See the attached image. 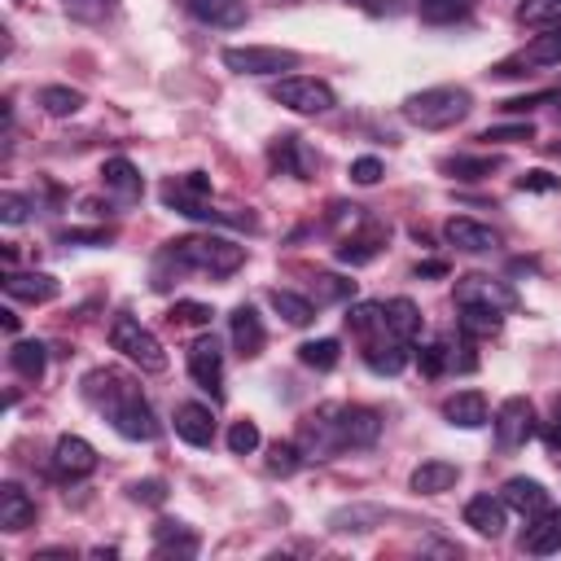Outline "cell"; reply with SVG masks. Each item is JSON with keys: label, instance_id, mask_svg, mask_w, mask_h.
<instances>
[{"label": "cell", "instance_id": "6da1fadb", "mask_svg": "<svg viewBox=\"0 0 561 561\" xmlns=\"http://www.w3.org/2000/svg\"><path fill=\"white\" fill-rule=\"evenodd\" d=\"M83 399H88L92 408H101V412L110 416V425H114L123 438H131V443L158 434V421H153V412H149L140 386H136L131 377L114 373V368L88 373V377H83Z\"/></svg>", "mask_w": 561, "mask_h": 561}, {"label": "cell", "instance_id": "7a4b0ae2", "mask_svg": "<svg viewBox=\"0 0 561 561\" xmlns=\"http://www.w3.org/2000/svg\"><path fill=\"white\" fill-rule=\"evenodd\" d=\"M469 110H473V96H469V88H456V83L421 88L403 101V118L421 131H447L460 118H469Z\"/></svg>", "mask_w": 561, "mask_h": 561}, {"label": "cell", "instance_id": "3957f363", "mask_svg": "<svg viewBox=\"0 0 561 561\" xmlns=\"http://www.w3.org/2000/svg\"><path fill=\"white\" fill-rule=\"evenodd\" d=\"M175 267H193V272H206V276H232L241 263H245V245L228 241V237H180V241H167L162 250Z\"/></svg>", "mask_w": 561, "mask_h": 561}, {"label": "cell", "instance_id": "277c9868", "mask_svg": "<svg viewBox=\"0 0 561 561\" xmlns=\"http://www.w3.org/2000/svg\"><path fill=\"white\" fill-rule=\"evenodd\" d=\"M110 346H114L123 359H131L136 368H145V373H162V368H167L162 342H158L136 316H114V324H110Z\"/></svg>", "mask_w": 561, "mask_h": 561}, {"label": "cell", "instance_id": "5b68a950", "mask_svg": "<svg viewBox=\"0 0 561 561\" xmlns=\"http://www.w3.org/2000/svg\"><path fill=\"white\" fill-rule=\"evenodd\" d=\"M272 101L285 105V110H294V114H324V110L337 105L333 88H329L324 79H307V75H285V79H276V83H272Z\"/></svg>", "mask_w": 561, "mask_h": 561}, {"label": "cell", "instance_id": "8992f818", "mask_svg": "<svg viewBox=\"0 0 561 561\" xmlns=\"http://www.w3.org/2000/svg\"><path fill=\"white\" fill-rule=\"evenodd\" d=\"M224 66L237 75H280L298 66V53L272 48V44H237V48H224Z\"/></svg>", "mask_w": 561, "mask_h": 561}, {"label": "cell", "instance_id": "52a82bcc", "mask_svg": "<svg viewBox=\"0 0 561 561\" xmlns=\"http://www.w3.org/2000/svg\"><path fill=\"white\" fill-rule=\"evenodd\" d=\"M206 197H210V180H206L202 171H188V175L162 184V202H167L171 210H180V215H188V219H224L219 210H210Z\"/></svg>", "mask_w": 561, "mask_h": 561}, {"label": "cell", "instance_id": "ba28073f", "mask_svg": "<svg viewBox=\"0 0 561 561\" xmlns=\"http://www.w3.org/2000/svg\"><path fill=\"white\" fill-rule=\"evenodd\" d=\"M456 307H491V311H513L517 307V294L504 285V280H491L482 272H469V276H456Z\"/></svg>", "mask_w": 561, "mask_h": 561}, {"label": "cell", "instance_id": "9c48e42d", "mask_svg": "<svg viewBox=\"0 0 561 561\" xmlns=\"http://www.w3.org/2000/svg\"><path fill=\"white\" fill-rule=\"evenodd\" d=\"M495 443L504 447V451H513V447H522L530 434H535V408H530V399L526 394H508L500 408H495Z\"/></svg>", "mask_w": 561, "mask_h": 561}, {"label": "cell", "instance_id": "30bf717a", "mask_svg": "<svg viewBox=\"0 0 561 561\" xmlns=\"http://www.w3.org/2000/svg\"><path fill=\"white\" fill-rule=\"evenodd\" d=\"M298 447H302L307 460H324V456L342 451V443H337V408H333V403H329V408H316L311 416H302V425H298Z\"/></svg>", "mask_w": 561, "mask_h": 561}, {"label": "cell", "instance_id": "8fae6325", "mask_svg": "<svg viewBox=\"0 0 561 561\" xmlns=\"http://www.w3.org/2000/svg\"><path fill=\"white\" fill-rule=\"evenodd\" d=\"M92 469H96V447L88 438H79V434H61L57 447H53V473L61 482H79Z\"/></svg>", "mask_w": 561, "mask_h": 561}, {"label": "cell", "instance_id": "7c38bea8", "mask_svg": "<svg viewBox=\"0 0 561 561\" xmlns=\"http://www.w3.org/2000/svg\"><path fill=\"white\" fill-rule=\"evenodd\" d=\"M526 66H561V26H543V35H535L517 57L500 61L495 75H522Z\"/></svg>", "mask_w": 561, "mask_h": 561}, {"label": "cell", "instance_id": "4fadbf2b", "mask_svg": "<svg viewBox=\"0 0 561 561\" xmlns=\"http://www.w3.org/2000/svg\"><path fill=\"white\" fill-rule=\"evenodd\" d=\"M381 438V416L364 403L337 408V443L342 447H373Z\"/></svg>", "mask_w": 561, "mask_h": 561}, {"label": "cell", "instance_id": "5bb4252c", "mask_svg": "<svg viewBox=\"0 0 561 561\" xmlns=\"http://www.w3.org/2000/svg\"><path fill=\"white\" fill-rule=\"evenodd\" d=\"M188 377L202 390H219V381H224V351H219V342L210 333L193 337V346H188Z\"/></svg>", "mask_w": 561, "mask_h": 561}, {"label": "cell", "instance_id": "9a60e30c", "mask_svg": "<svg viewBox=\"0 0 561 561\" xmlns=\"http://www.w3.org/2000/svg\"><path fill=\"white\" fill-rule=\"evenodd\" d=\"M443 237H447L456 250H469V254H486V250L500 245V232H495L491 224L469 219V215H451V219L443 224Z\"/></svg>", "mask_w": 561, "mask_h": 561}, {"label": "cell", "instance_id": "2e32d148", "mask_svg": "<svg viewBox=\"0 0 561 561\" xmlns=\"http://www.w3.org/2000/svg\"><path fill=\"white\" fill-rule=\"evenodd\" d=\"M175 434L188 447H210L215 443V412L206 403H180L175 408Z\"/></svg>", "mask_w": 561, "mask_h": 561}, {"label": "cell", "instance_id": "e0dca14e", "mask_svg": "<svg viewBox=\"0 0 561 561\" xmlns=\"http://www.w3.org/2000/svg\"><path fill=\"white\" fill-rule=\"evenodd\" d=\"M522 548L535 552V557L561 552V508H543L539 517H530L526 522V535H522Z\"/></svg>", "mask_w": 561, "mask_h": 561}, {"label": "cell", "instance_id": "ac0fdd59", "mask_svg": "<svg viewBox=\"0 0 561 561\" xmlns=\"http://www.w3.org/2000/svg\"><path fill=\"white\" fill-rule=\"evenodd\" d=\"M443 421L456 425V430L486 425V394L482 390H456L451 399H443Z\"/></svg>", "mask_w": 561, "mask_h": 561}, {"label": "cell", "instance_id": "d6986e66", "mask_svg": "<svg viewBox=\"0 0 561 561\" xmlns=\"http://www.w3.org/2000/svg\"><path fill=\"white\" fill-rule=\"evenodd\" d=\"M500 500H504L513 513H522L526 522H530V517H539L543 508H552V504H548L543 482H535V478H508V482H504V491H500Z\"/></svg>", "mask_w": 561, "mask_h": 561}, {"label": "cell", "instance_id": "ffe728a7", "mask_svg": "<svg viewBox=\"0 0 561 561\" xmlns=\"http://www.w3.org/2000/svg\"><path fill=\"white\" fill-rule=\"evenodd\" d=\"M364 364H368L377 377H394V373L408 364V342H399L394 333H381V337L364 342Z\"/></svg>", "mask_w": 561, "mask_h": 561}, {"label": "cell", "instance_id": "44dd1931", "mask_svg": "<svg viewBox=\"0 0 561 561\" xmlns=\"http://www.w3.org/2000/svg\"><path fill=\"white\" fill-rule=\"evenodd\" d=\"M202 539L184 522H158L153 526V557H197Z\"/></svg>", "mask_w": 561, "mask_h": 561}, {"label": "cell", "instance_id": "7402d4cb", "mask_svg": "<svg viewBox=\"0 0 561 561\" xmlns=\"http://www.w3.org/2000/svg\"><path fill=\"white\" fill-rule=\"evenodd\" d=\"M4 294L22 298V302H53L57 298V280L48 272H4Z\"/></svg>", "mask_w": 561, "mask_h": 561}, {"label": "cell", "instance_id": "603a6c76", "mask_svg": "<svg viewBox=\"0 0 561 561\" xmlns=\"http://www.w3.org/2000/svg\"><path fill=\"white\" fill-rule=\"evenodd\" d=\"M0 526H4L9 535L35 526V500H31L18 482H4V486H0Z\"/></svg>", "mask_w": 561, "mask_h": 561}, {"label": "cell", "instance_id": "cb8c5ba5", "mask_svg": "<svg viewBox=\"0 0 561 561\" xmlns=\"http://www.w3.org/2000/svg\"><path fill=\"white\" fill-rule=\"evenodd\" d=\"M456 478H460V465H451V460H421L408 482H412V491H421V495H443V491L456 486Z\"/></svg>", "mask_w": 561, "mask_h": 561}, {"label": "cell", "instance_id": "d4e9b609", "mask_svg": "<svg viewBox=\"0 0 561 561\" xmlns=\"http://www.w3.org/2000/svg\"><path fill=\"white\" fill-rule=\"evenodd\" d=\"M504 513H508L504 500H495V495H473V500L465 504V526H473L478 535L495 539V535L504 530Z\"/></svg>", "mask_w": 561, "mask_h": 561}, {"label": "cell", "instance_id": "484cf974", "mask_svg": "<svg viewBox=\"0 0 561 561\" xmlns=\"http://www.w3.org/2000/svg\"><path fill=\"white\" fill-rule=\"evenodd\" d=\"M232 346L245 355V359H254L259 351H263V342H267V333H263V320H259V311L254 307H237L232 316Z\"/></svg>", "mask_w": 561, "mask_h": 561}, {"label": "cell", "instance_id": "4316f807", "mask_svg": "<svg viewBox=\"0 0 561 561\" xmlns=\"http://www.w3.org/2000/svg\"><path fill=\"white\" fill-rule=\"evenodd\" d=\"M184 9H188L197 22L224 26V31L245 22V4H241V0H184Z\"/></svg>", "mask_w": 561, "mask_h": 561}, {"label": "cell", "instance_id": "83f0119b", "mask_svg": "<svg viewBox=\"0 0 561 561\" xmlns=\"http://www.w3.org/2000/svg\"><path fill=\"white\" fill-rule=\"evenodd\" d=\"M381 245H386V228L346 232V237H342V245H337V259H342V263H351V267H359V263H373V259L381 254Z\"/></svg>", "mask_w": 561, "mask_h": 561}, {"label": "cell", "instance_id": "f1b7e54d", "mask_svg": "<svg viewBox=\"0 0 561 561\" xmlns=\"http://www.w3.org/2000/svg\"><path fill=\"white\" fill-rule=\"evenodd\" d=\"M346 329L359 337V342H373L381 333H390V320H386V307L381 302H359L346 311Z\"/></svg>", "mask_w": 561, "mask_h": 561}, {"label": "cell", "instance_id": "f546056e", "mask_svg": "<svg viewBox=\"0 0 561 561\" xmlns=\"http://www.w3.org/2000/svg\"><path fill=\"white\" fill-rule=\"evenodd\" d=\"M456 324H460V337H469V342H478V337H495L500 324H504V311H491V307H460Z\"/></svg>", "mask_w": 561, "mask_h": 561}, {"label": "cell", "instance_id": "4dcf8cb0", "mask_svg": "<svg viewBox=\"0 0 561 561\" xmlns=\"http://www.w3.org/2000/svg\"><path fill=\"white\" fill-rule=\"evenodd\" d=\"M101 175H105V188H114L123 202H136L140 197V171L127 158H105Z\"/></svg>", "mask_w": 561, "mask_h": 561}, {"label": "cell", "instance_id": "1f68e13d", "mask_svg": "<svg viewBox=\"0 0 561 561\" xmlns=\"http://www.w3.org/2000/svg\"><path fill=\"white\" fill-rule=\"evenodd\" d=\"M386 320H390V333H394L399 342L421 337V307H416L412 298H390V302H386Z\"/></svg>", "mask_w": 561, "mask_h": 561}, {"label": "cell", "instance_id": "d6a6232c", "mask_svg": "<svg viewBox=\"0 0 561 561\" xmlns=\"http://www.w3.org/2000/svg\"><path fill=\"white\" fill-rule=\"evenodd\" d=\"M9 364H13V373H18V377L39 381V377H44V368H48V346H44V342H13Z\"/></svg>", "mask_w": 561, "mask_h": 561}, {"label": "cell", "instance_id": "836d02e7", "mask_svg": "<svg viewBox=\"0 0 561 561\" xmlns=\"http://www.w3.org/2000/svg\"><path fill=\"white\" fill-rule=\"evenodd\" d=\"M39 110L53 114V118H70V114L83 110V92L66 88V83H48V88H39Z\"/></svg>", "mask_w": 561, "mask_h": 561}, {"label": "cell", "instance_id": "e575fe53", "mask_svg": "<svg viewBox=\"0 0 561 561\" xmlns=\"http://www.w3.org/2000/svg\"><path fill=\"white\" fill-rule=\"evenodd\" d=\"M272 158L280 162V167H289L298 180H307L311 175V167H316V158H311V149L298 140V136H280V145L272 149Z\"/></svg>", "mask_w": 561, "mask_h": 561}, {"label": "cell", "instance_id": "d590c367", "mask_svg": "<svg viewBox=\"0 0 561 561\" xmlns=\"http://www.w3.org/2000/svg\"><path fill=\"white\" fill-rule=\"evenodd\" d=\"M272 307L289 320V324H311L316 320V302L311 298H302V294H294V289H272Z\"/></svg>", "mask_w": 561, "mask_h": 561}, {"label": "cell", "instance_id": "8d00e7d4", "mask_svg": "<svg viewBox=\"0 0 561 561\" xmlns=\"http://www.w3.org/2000/svg\"><path fill=\"white\" fill-rule=\"evenodd\" d=\"M495 167H500V158H465V153L443 158V171H447L451 180H486Z\"/></svg>", "mask_w": 561, "mask_h": 561}, {"label": "cell", "instance_id": "74e56055", "mask_svg": "<svg viewBox=\"0 0 561 561\" xmlns=\"http://www.w3.org/2000/svg\"><path fill=\"white\" fill-rule=\"evenodd\" d=\"M416 9H421L425 22L443 26V22H460V18H469L473 0H416Z\"/></svg>", "mask_w": 561, "mask_h": 561}, {"label": "cell", "instance_id": "f35d334b", "mask_svg": "<svg viewBox=\"0 0 561 561\" xmlns=\"http://www.w3.org/2000/svg\"><path fill=\"white\" fill-rule=\"evenodd\" d=\"M373 522H381V508L355 504V508H337L329 517V530H337V535H346V530H373Z\"/></svg>", "mask_w": 561, "mask_h": 561}, {"label": "cell", "instance_id": "ab89813d", "mask_svg": "<svg viewBox=\"0 0 561 561\" xmlns=\"http://www.w3.org/2000/svg\"><path fill=\"white\" fill-rule=\"evenodd\" d=\"M337 355H342V351H337V342H333V337H316V342H302V346H298V359H302L307 368H320V373H324V368H333V364H337Z\"/></svg>", "mask_w": 561, "mask_h": 561}, {"label": "cell", "instance_id": "60d3db41", "mask_svg": "<svg viewBox=\"0 0 561 561\" xmlns=\"http://www.w3.org/2000/svg\"><path fill=\"white\" fill-rule=\"evenodd\" d=\"M517 18L526 26H561V0H522Z\"/></svg>", "mask_w": 561, "mask_h": 561}, {"label": "cell", "instance_id": "b9f144b4", "mask_svg": "<svg viewBox=\"0 0 561 561\" xmlns=\"http://www.w3.org/2000/svg\"><path fill=\"white\" fill-rule=\"evenodd\" d=\"M311 289H316V307H320V302L355 298V280H342V276H329V272H324V276H316V285H311Z\"/></svg>", "mask_w": 561, "mask_h": 561}, {"label": "cell", "instance_id": "7bdbcfd3", "mask_svg": "<svg viewBox=\"0 0 561 561\" xmlns=\"http://www.w3.org/2000/svg\"><path fill=\"white\" fill-rule=\"evenodd\" d=\"M302 460H307V456H302L298 443H272V447H267V469H272V473H294Z\"/></svg>", "mask_w": 561, "mask_h": 561}, {"label": "cell", "instance_id": "ee69618b", "mask_svg": "<svg viewBox=\"0 0 561 561\" xmlns=\"http://www.w3.org/2000/svg\"><path fill=\"white\" fill-rule=\"evenodd\" d=\"M61 4H66V13L79 18V22H105V18L118 9V0H61Z\"/></svg>", "mask_w": 561, "mask_h": 561}, {"label": "cell", "instance_id": "f6af8a7d", "mask_svg": "<svg viewBox=\"0 0 561 561\" xmlns=\"http://www.w3.org/2000/svg\"><path fill=\"white\" fill-rule=\"evenodd\" d=\"M259 447V425L254 421H232V430H228V451L232 456H250Z\"/></svg>", "mask_w": 561, "mask_h": 561}, {"label": "cell", "instance_id": "bcb514c9", "mask_svg": "<svg viewBox=\"0 0 561 561\" xmlns=\"http://www.w3.org/2000/svg\"><path fill=\"white\" fill-rule=\"evenodd\" d=\"M482 140H504V145H513V140H535V127H530V123H500V127H486Z\"/></svg>", "mask_w": 561, "mask_h": 561}, {"label": "cell", "instance_id": "7dc6e473", "mask_svg": "<svg viewBox=\"0 0 561 561\" xmlns=\"http://www.w3.org/2000/svg\"><path fill=\"white\" fill-rule=\"evenodd\" d=\"M210 307L206 302H175L171 307V324H210Z\"/></svg>", "mask_w": 561, "mask_h": 561}, {"label": "cell", "instance_id": "c3c4849f", "mask_svg": "<svg viewBox=\"0 0 561 561\" xmlns=\"http://www.w3.org/2000/svg\"><path fill=\"white\" fill-rule=\"evenodd\" d=\"M443 368H447V342L421 346V373H425V377H438Z\"/></svg>", "mask_w": 561, "mask_h": 561}, {"label": "cell", "instance_id": "681fc988", "mask_svg": "<svg viewBox=\"0 0 561 561\" xmlns=\"http://www.w3.org/2000/svg\"><path fill=\"white\" fill-rule=\"evenodd\" d=\"M26 210H31V202H26L22 193H0V219H4V224H22Z\"/></svg>", "mask_w": 561, "mask_h": 561}, {"label": "cell", "instance_id": "f907efd6", "mask_svg": "<svg viewBox=\"0 0 561 561\" xmlns=\"http://www.w3.org/2000/svg\"><path fill=\"white\" fill-rule=\"evenodd\" d=\"M381 175H386V167H381L377 158H355V162H351V180H355V184H377Z\"/></svg>", "mask_w": 561, "mask_h": 561}, {"label": "cell", "instance_id": "816d5d0a", "mask_svg": "<svg viewBox=\"0 0 561 561\" xmlns=\"http://www.w3.org/2000/svg\"><path fill=\"white\" fill-rule=\"evenodd\" d=\"M131 500H140V504H162V500H167V486H162L158 478L131 482Z\"/></svg>", "mask_w": 561, "mask_h": 561}, {"label": "cell", "instance_id": "f5cc1de1", "mask_svg": "<svg viewBox=\"0 0 561 561\" xmlns=\"http://www.w3.org/2000/svg\"><path fill=\"white\" fill-rule=\"evenodd\" d=\"M517 188H530V193H552V188H561V180H557V175H548V171H526V175L517 180Z\"/></svg>", "mask_w": 561, "mask_h": 561}, {"label": "cell", "instance_id": "db71d44e", "mask_svg": "<svg viewBox=\"0 0 561 561\" xmlns=\"http://www.w3.org/2000/svg\"><path fill=\"white\" fill-rule=\"evenodd\" d=\"M543 101H561L557 92H535V96H513V101H504V110H535V105H543Z\"/></svg>", "mask_w": 561, "mask_h": 561}, {"label": "cell", "instance_id": "11a10c76", "mask_svg": "<svg viewBox=\"0 0 561 561\" xmlns=\"http://www.w3.org/2000/svg\"><path fill=\"white\" fill-rule=\"evenodd\" d=\"M543 438H548V451H552V456H561V399H557V408H552V425H548V434H543Z\"/></svg>", "mask_w": 561, "mask_h": 561}, {"label": "cell", "instance_id": "9f6ffc18", "mask_svg": "<svg viewBox=\"0 0 561 561\" xmlns=\"http://www.w3.org/2000/svg\"><path fill=\"white\" fill-rule=\"evenodd\" d=\"M61 237H66V241H105L110 232H101V228H88V232H83V228H70V232H61Z\"/></svg>", "mask_w": 561, "mask_h": 561}, {"label": "cell", "instance_id": "6f0895ef", "mask_svg": "<svg viewBox=\"0 0 561 561\" xmlns=\"http://www.w3.org/2000/svg\"><path fill=\"white\" fill-rule=\"evenodd\" d=\"M416 272H425V276H443V272H447V267H443V263H438V259H430V263H421V267H416Z\"/></svg>", "mask_w": 561, "mask_h": 561}, {"label": "cell", "instance_id": "680465c9", "mask_svg": "<svg viewBox=\"0 0 561 561\" xmlns=\"http://www.w3.org/2000/svg\"><path fill=\"white\" fill-rule=\"evenodd\" d=\"M557 123H561V105H557Z\"/></svg>", "mask_w": 561, "mask_h": 561}]
</instances>
